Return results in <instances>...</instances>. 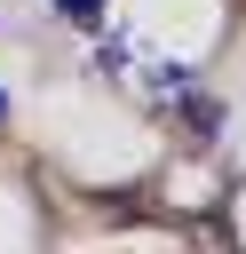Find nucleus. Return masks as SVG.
Returning a JSON list of instances; mask_svg holds the SVG:
<instances>
[{
  "label": "nucleus",
  "instance_id": "2",
  "mask_svg": "<svg viewBox=\"0 0 246 254\" xmlns=\"http://www.w3.org/2000/svg\"><path fill=\"white\" fill-rule=\"evenodd\" d=\"M0 111H8V95H0Z\"/></svg>",
  "mask_w": 246,
  "mask_h": 254
},
{
  "label": "nucleus",
  "instance_id": "1",
  "mask_svg": "<svg viewBox=\"0 0 246 254\" xmlns=\"http://www.w3.org/2000/svg\"><path fill=\"white\" fill-rule=\"evenodd\" d=\"M56 8H63L71 24H95V16H103V0H56Z\"/></svg>",
  "mask_w": 246,
  "mask_h": 254
}]
</instances>
